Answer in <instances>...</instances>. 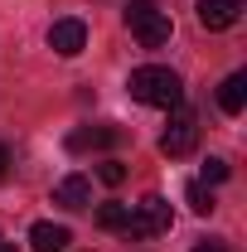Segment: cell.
<instances>
[{
  "label": "cell",
  "mask_w": 247,
  "mask_h": 252,
  "mask_svg": "<svg viewBox=\"0 0 247 252\" xmlns=\"http://www.w3.org/2000/svg\"><path fill=\"white\" fill-rule=\"evenodd\" d=\"M97 180H102L107 189H117L126 180V165H122V160H102V165H97Z\"/></svg>",
  "instance_id": "cell-13"
},
{
  "label": "cell",
  "mask_w": 247,
  "mask_h": 252,
  "mask_svg": "<svg viewBox=\"0 0 247 252\" xmlns=\"http://www.w3.org/2000/svg\"><path fill=\"white\" fill-rule=\"evenodd\" d=\"M54 204L68 209V214L88 209V204H93V180H88V175H63L59 185H54Z\"/></svg>",
  "instance_id": "cell-7"
},
{
  "label": "cell",
  "mask_w": 247,
  "mask_h": 252,
  "mask_svg": "<svg viewBox=\"0 0 247 252\" xmlns=\"http://www.w3.org/2000/svg\"><path fill=\"white\" fill-rule=\"evenodd\" d=\"M228 175H233V170H228V160H223V156H209V160H204V185H223Z\"/></svg>",
  "instance_id": "cell-14"
},
{
  "label": "cell",
  "mask_w": 247,
  "mask_h": 252,
  "mask_svg": "<svg viewBox=\"0 0 247 252\" xmlns=\"http://www.w3.org/2000/svg\"><path fill=\"white\" fill-rule=\"evenodd\" d=\"M126 30L141 39V49H165L170 34H175V25H170V15L155 0H131L126 5Z\"/></svg>",
  "instance_id": "cell-2"
},
{
  "label": "cell",
  "mask_w": 247,
  "mask_h": 252,
  "mask_svg": "<svg viewBox=\"0 0 247 252\" xmlns=\"http://www.w3.org/2000/svg\"><path fill=\"white\" fill-rule=\"evenodd\" d=\"M97 228L126 233V228H131V204H102V209H97Z\"/></svg>",
  "instance_id": "cell-11"
},
{
  "label": "cell",
  "mask_w": 247,
  "mask_h": 252,
  "mask_svg": "<svg viewBox=\"0 0 247 252\" xmlns=\"http://www.w3.org/2000/svg\"><path fill=\"white\" fill-rule=\"evenodd\" d=\"M0 252H15V243H5V238H0Z\"/></svg>",
  "instance_id": "cell-17"
},
{
  "label": "cell",
  "mask_w": 247,
  "mask_h": 252,
  "mask_svg": "<svg viewBox=\"0 0 247 252\" xmlns=\"http://www.w3.org/2000/svg\"><path fill=\"white\" fill-rule=\"evenodd\" d=\"M243 20V0H199V25L204 30H233Z\"/></svg>",
  "instance_id": "cell-8"
},
{
  "label": "cell",
  "mask_w": 247,
  "mask_h": 252,
  "mask_svg": "<svg viewBox=\"0 0 247 252\" xmlns=\"http://www.w3.org/2000/svg\"><path fill=\"white\" fill-rule=\"evenodd\" d=\"M185 194H189V209H194V214H214V209H218V204H214V189L204 185V180H194Z\"/></svg>",
  "instance_id": "cell-12"
},
{
  "label": "cell",
  "mask_w": 247,
  "mask_h": 252,
  "mask_svg": "<svg viewBox=\"0 0 247 252\" xmlns=\"http://www.w3.org/2000/svg\"><path fill=\"white\" fill-rule=\"evenodd\" d=\"M49 49H54L59 59H78V54L88 49V25H83V20H54Z\"/></svg>",
  "instance_id": "cell-6"
},
{
  "label": "cell",
  "mask_w": 247,
  "mask_h": 252,
  "mask_svg": "<svg viewBox=\"0 0 247 252\" xmlns=\"http://www.w3.org/2000/svg\"><path fill=\"white\" fill-rule=\"evenodd\" d=\"M199 146V112L194 107H170V126H165V136H160V151L170 160H180V156H189Z\"/></svg>",
  "instance_id": "cell-3"
},
{
  "label": "cell",
  "mask_w": 247,
  "mask_h": 252,
  "mask_svg": "<svg viewBox=\"0 0 247 252\" xmlns=\"http://www.w3.org/2000/svg\"><path fill=\"white\" fill-rule=\"evenodd\" d=\"M170 204L160 199V194H146L136 209H131V228H126V238H155V233H170Z\"/></svg>",
  "instance_id": "cell-4"
},
{
  "label": "cell",
  "mask_w": 247,
  "mask_h": 252,
  "mask_svg": "<svg viewBox=\"0 0 247 252\" xmlns=\"http://www.w3.org/2000/svg\"><path fill=\"white\" fill-rule=\"evenodd\" d=\"M126 88H131L136 102H146V107H165V112L185 102V83H180V73L165 68V63H146V68H136Z\"/></svg>",
  "instance_id": "cell-1"
},
{
  "label": "cell",
  "mask_w": 247,
  "mask_h": 252,
  "mask_svg": "<svg viewBox=\"0 0 247 252\" xmlns=\"http://www.w3.org/2000/svg\"><path fill=\"white\" fill-rule=\"evenodd\" d=\"M68 243H73V233L63 223H34L30 228V248L34 252H68Z\"/></svg>",
  "instance_id": "cell-9"
},
{
  "label": "cell",
  "mask_w": 247,
  "mask_h": 252,
  "mask_svg": "<svg viewBox=\"0 0 247 252\" xmlns=\"http://www.w3.org/2000/svg\"><path fill=\"white\" fill-rule=\"evenodd\" d=\"M10 175V151H5V141H0V180Z\"/></svg>",
  "instance_id": "cell-15"
},
{
  "label": "cell",
  "mask_w": 247,
  "mask_h": 252,
  "mask_svg": "<svg viewBox=\"0 0 247 252\" xmlns=\"http://www.w3.org/2000/svg\"><path fill=\"white\" fill-rule=\"evenodd\" d=\"M218 107H223L228 117H238L247 107V73H228V78L218 83Z\"/></svg>",
  "instance_id": "cell-10"
},
{
  "label": "cell",
  "mask_w": 247,
  "mask_h": 252,
  "mask_svg": "<svg viewBox=\"0 0 247 252\" xmlns=\"http://www.w3.org/2000/svg\"><path fill=\"white\" fill-rule=\"evenodd\" d=\"M194 252H228V248H223V243H214V238H209V243H199V248H194Z\"/></svg>",
  "instance_id": "cell-16"
},
{
  "label": "cell",
  "mask_w": 247,
  "mask_h": 252,
  "mask_svg": "<svg viewBox=\"0 0 247 252\" xmlns=\"http://www.w3.org/2000/svg\"><path fill=\"white\" fill-rule=\"evenodd\" d=\"M122 141H126L122 126L102 122V126H78V131L68 136V151H73V156H88V151H112V146H122Z\"/></svg>",
  "instance_id": "cell-5"
}]
</instances>
